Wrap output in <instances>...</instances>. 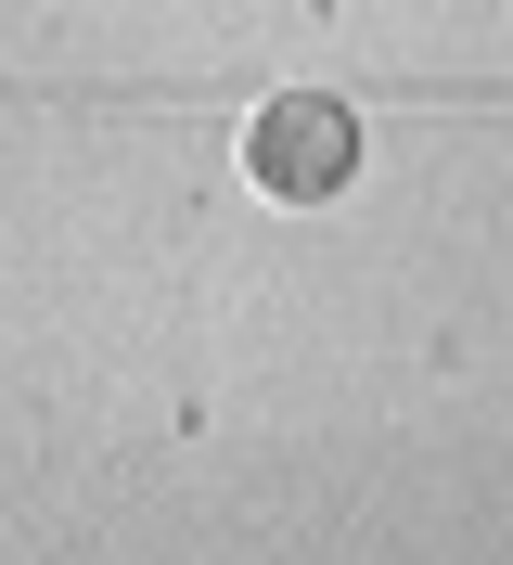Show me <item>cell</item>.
<instances>
[{"instance_id":"6da1fadb","label":"cell","mask_w":513,"mask_h":565,"mask_svg":"<svg viewBox=\"0 0 513 565\" xmlns=\"http://www.w3.org/2000/svg\"><path fill=\"white\" fill-rule=\"evenodd\" d=\"M244 168H257V193H282V206H321V193H346V168H360V116H346L334 90H282V104H257V129H244Z\"/></svg>"}]
</instances>
